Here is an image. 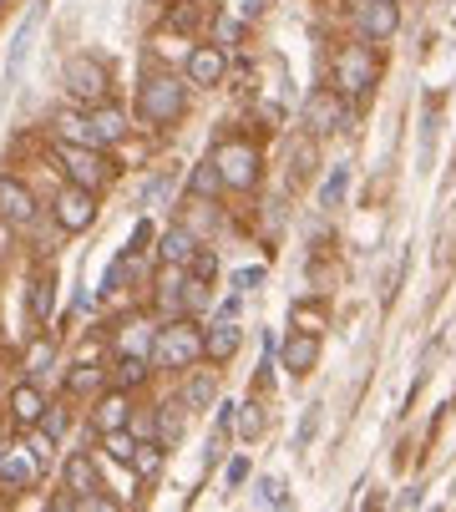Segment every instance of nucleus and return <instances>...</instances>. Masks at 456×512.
<instances>
[{
	"label": "nucleus",
	"instance_id": "obj_1",
	"mask_svg": "<svg viewBox=\"0 0 456 512\" xmlns=\"http://www.w3.org/2000/svg\"><path fill=\"white\" fill-rule=\"evenodd\" d=\"M198 360H203V330L193 320H173L152 335V365H163V371H188Z\"/></svg>",
	"mask_w": 456,
	"mask_h": 512
},
{
	"label": "nucleus",
	"instance_id": "obj_2",
	"mask_svg": "<svg viewBox=\"0 0 456 512\" xmlns=\"http://www.w3.org/2000/svg\"><path fill=\"white\" fill-rule=\"evenodd\" d=\"M183 107H188V92H183L178 77H147L142 92H137V112H142V122H152V127L178 122Z\"/></svg>",
	"mask_w": 456,
	"mask_h": 512
},
{
	"label": "nucleus",
	"instance_id": "obj_3",
	"mask_svg": "<svg viewBox=\"0 0 456 512\" xmlns=\"http://www.w3.org/2000/svg\"><path fill=\"white\" fill-rule=\"evenodd\" d=\"M61 87H66L71 102L97 107V102H107V66L97 56H71L66 71H61Z\"/></svg>",
	"mask_w": 456,
	"mask_h": 512
},
{
	"label": "nucleus",
	"instance_id": "obj_4",
	"mask_svg": "<svg viewBox=\"0 0 456 512\" xmlns=\"http://www.w3.org/2000/svg\"><path fill=\"white\" fill-rule=\"evenodd\" d=\"M213 168H218L223 188H254L259 183V153L249 148V142H239V137L218 142V148H213Z\"/></svg>",
	"mask_w": 456,
	"mask_h": 512
},
{
	"label": "nucleus",
	"instance_id": "obj_5",
	"mask_svg": "<svg viewBox=\"0 0 456 512\" xmlns=\"http://www.w3.org/2000/svg\"><path fill=\"white\" fill-rule=\"evenodd\" d=\"M56 158L66 163V178L76 183V188H102L107 178H112V163L97 153V148H82V142H56Z\"/></svg>",
	"mask_w": 456,
	"mask_h": 512
},
{
	"label": "nucleus",
	"instance_id": "obj_6",
	"mask_svg": "<svg viewBox=\"0 0 456 512\" xmlns=\"http://www.w3.org/2000/svg\"><path fill=\"white\" fill-rule=\"evenodd\" d=\"M370 82H375L370 51H365V46H345V51L335 56V92H340V97H360V92H370Z\"/></svg>",
	"mask_w": 456,
	"mask_h": 512
},
{
	"label": "nucleus",
	"instance_id": "obj_7",
	"mask_svg": "<svg viewBox=\"0 0 456 512\" xmlns=\"http://www.w3.org/2000/svg\"><path fill=\"white\" fill-rule=\"evenodd\" d=\"M51 213H56V229L61 234H82L92 218H97V198H92V188H76L71 183V188L56 193V208Z\"/></svg>",
	"mask_w": 456,
	"mask_h": 512
},
{
	"label": "nucleus",
	"instance_id": "obj_8",
	"mask_svg": "<svg viewBox=\"0 0 456 512\" xmlns=\"http://www.w3.org/2000/svg\"><path fill=\"white\" fill-rule=\"evenodd\" d=\"M350 122V107L340 92H315L310 102H304V127L310 132H340Z\"/></svg>",
	"mask_w": 456,
	"mask_h": 512
},
{
	"label": "nucleus",
	"instance_id": "obj_9",
	"mask_svg": "<svg viewBox=\"0 0 456 512\" xmlns=\"http://www.w3.org/2000/svg\"><path fill=\"white\" fill-rule=\"evenodd\" d=\"M355 21L370 41H391L396 26H401V11H396V0H365V6L355 11Z\"/></svg>",
	"mask_w": 456,
	"mask_h": 512
},
{
	"label": "nucleus",
	"instance_id": "obj_10",
	"mask_svg": "<svg viewBox=\"0 0 456 512\" xmlns=\"http://www.w3.org/2000/svg\"><path fill=\"white\" fill-rule=\"evenodd\" d=\"M315 360H320V340H315L310 330H299V335H289V340L279 345V365H284L289 376H310Z\"/></svg>",
	"mask_w": 456,
	"mask_h": 512
},
{
	"label": "nucleus",
	"instance_id": "obj_11",
	"mask_svg": "<svg viewBox=\"0 0 456 512\" xmlns=\"http://www.w3.org/2000/svg\"><path fill=\"white\" fill-rule=\"evenodd\" d=\"M0 218L16 224V229L36 218V198H31V188L21 178H0Z\"/></svg>",
	"mask_w": 456,
	"mask_h": 512
},
{
	"label": "nucleus",
	"instance_id": "obj_12",
	"mask_svg": "<svg viewBox=\"0 0 456 512\" xmlns=\"http://www.w3.org/2000/svg\"><path fill=\"white\" fill-rule=\"evenodd\" d=\"M223 71H228L223 46H193V56H188V82L193 87H218Z\"/></svg>",
	"mask_w": 456,
	"mask_h": 512
},
{
	"label": "nucleus",
	"instance_id": "obj_13",
	"mask_svg": "<svg viewBox=\"0 0 456 512\" xmlns=\"http://www.w3.org/2000/svg\"><path fill=\"white\" fill-rule=\"evenodd\" d=\"M239 345H244V330H239L234 320H228V315H223V320H218V325L203 335V355H208L213 365L234 360V355H239Z\"/></svg>",
	"mask_w": 456,
	"mask_h": 512
},
{
	"label": "nucleus",
	"instance_id": "obj_14",
	"mask_svg": "<svg viewBox=\"0 0 456 512\" xmlns=\"http://www.w3.org/2000/svg\"><path fill=\"white\" fill-rule=\"evenodd\" d=\"M41 411H46V396H41L31 381H21V386L11 391V421H16L21 431H31V426H41Z\"/></svg>",
	"mask_w": 456,
	"mask_h": 512
},
{
	"label": "nucleus",
	"instance_id": "obj_15",
	"mask_svg": "<svg viewBox=\"0 0 456 512\" xmlns=\"http://www.w3.org/2000/svg\"><path fill=\"white\" fill-rule=\"evenodd\" d=\"M87 122H92L97 148H102V142H122V137H127V112H122V107H112V102H97Z\"/></svg>",
	"mask_w": 456,
	"mask_h": 512
},
{
	"label": "nucleus",
	"instance_id": "obj_16",
	"mask_svg": "<svg viewBox=\"0 0 456 512\" xmlns=\"http://www.w3.org/2000/svg\"><path fill=\"white\" fill-rule=\"evenodd\" d=\"M0 477H6L11 487H31L41 477V462L31 452H21V447H6V452H0Z\"/></svg>",
	"mask_w": 456,
	"mask_h": 512
},
{
	"label": "nucleus",
	"instance_id": "obj_17",
	"mask_svg": "<svg viewBox=\"0 0 456 512\" xmlns=\"http://www.w3.org/2000/svg\"><path fill=\"white\" fill-rule=\"evenodd\" d=\"M66 492H76V497H92V492H102L97 467H92V457H87V452H71V457H66Z\"/></svg>",
	"mask_w": 456,
	"mask_h": 512
},
{
	"label": "nucleus",
	"instance_id": "obj_18",
	"mask_svg": "<svg viewBox=\"0 0 456 512\" xmlns=\"http://www.w3.org/2000/svg\"><path fill=\"white\" fill-rule=\"evenodd\" d=\"M158 254H163V264H183V269H188V259L198 254V234L178 224V229H168V234L158 239Z\"/></svg>",
	"mask_w": 456,
	"mask_h": 512
},
{
	"label": "nucleus",
	"instance_id": "obj_19",
	"mask_svg": "<svg viewBox=\"0 0 456 512\" xmlns=\"http://www.w3.org/2000/svg\"><path fill=\"white\" fill-rule=\"evenodd\" d=\"M127 421H132V406H127L122 391H107V396L97 401V411H92V426H97V431H117V426H127Z\"/></svg>",
	"mask_w": 456,
	"mask_h": 512
},
{
	"label": "nucleus",
	"instance_id": "obj_20",
	"mask_svg": "<svg viewBox=\"0 0 456 512\" xmlns=\"http://www.w3.org/2000/svg\"><path fill=\"white\" fill-rule=\"evenodd\" d=\"M183 264H168L163 269V279H158V305H163V315H183Z\"/></svg>",
	"mask_w": 456,
	"mask_h": 512
},
{
	"label": "nucleus",
	"instance_id": "obj_21",
	"mask_svg": "<svg viewBox=\"0 0 456 512\" xmlns=\"http://www.w3.org/2000/svg\"><path fill=\"white\" fill-rule=\"evenodd\" d=\"M218 401V381H213V371H198L188 386H183V406L188 411H208Z\"/></svg>",
	"mask_w": 456,
	"mask_h": 512
},
{
	"label": "nucleus",
	"instance_id": "obj_22",
	"mask_svg": "<svg viewBox=\"0 0 456 512\" xmlns=\"http://www.w3.org/2000/svg\"><path fill=\"white\" fill-rule=\"evenodd\" d=\"M56 132H61V142H82V148H97L92 122H87V117H76V112H61V117H56Z\"/></svg>",
	"mask_w": 456,
	"mask_h": 512
},
{
	"label": "nucleus",
	"instance_id": "obj_23",
	"mask_svg": "<svg viewBox=\"0 0 456 512\" xmlns=\"http://www.w3.org/2000/svg\"><path fill=\"white\" fill-rule=\"evenodd\" d=\"M51 310H56V279H51V269L31 284V315L36 320H51Z\"/></svg>",
	"mask_w": 456,
	"mask_h": 512
},
{
	"label": "nucleus",
	"instance_id": "obj_24",
	"mask_svg": "<svg viewBox=\"0 0 456 512\" xmlns=\"http://www.w3.org/2000/svg\"><path fill=\"white\" fill-rule=\"evenodd\" d=\"M127 467H137V477H158L163 472V442H137Z\"/></svg>",
	"mask_w": 456,
	"mask_h": 512
},
{
	"label": "nucleus",
	"instance_id": "obj_25",
	"mask_svg": "<svg viewBox=\"0 0 456 512\" xmlns=\"http://www.w3.org/2000/svg\"><path fill=\"white\" fill-rule=\"evenodd\" d=\"M188 188H193V198H213V193L223 188V178H218V168H213V158H203V163L193 168V178H188Z\"/></svg>",
	"mask_w": 456,
	"mask_h": 512
},
{
	"label": "nucleus",
	"instance_id": "obj_26",
	"mask_svg": "<svg viewBox=\"0 0 456 512\" xmlns=\"http://www.w3.org/2000/svg\"><path fill=\"white\" fill-rule=\"evenodd\" d=\"M102 442H107V452H112V462H132V452H137V436L127 431V426H117V431H102Z\"/></svg>",
	"mask_w": 456,
	"mask_h": 512
},
{
	"label": "nucleus",
	"instance_id": "obj_27",
	"mask_svg": "<svg viewBox=\"0 0 456 512\" xmlns=\"http://www.w3.org/2000/svg\"><path fill=\"white\" fill-rule=\"evenodd\" d=\"M345 193H350V168H330V178H325V188H320V203H325V208H340Z\"/></svg>",
	"mask_w": 456,
	"mask_h": 512
},
{
	"label": "nucleus",
	"instance_id": "obj_28",
	"mask_svg": "<svg viewBox=\"0 0 456 512\" xmlns=\"http://www.w3.org/2000/svg\"><path fill=\"white\" fill-rule=\"evenodd\" d=\"M163 416H158V442L163 447H178L183 442V416H178V406H158Z\"/></svg>",
	"mask_w": 456,
	"mask_h": 512
},
{
	"label": "nucleus",
	"instance_id": "obj_29",
	"mask_svg": "<svg viewBox=\"0 0 456 512\" xmlns=\"http://www.w3.org/2000/svg\"><path fill=\"white\" fill-rule=\"evenodd\" d=\"M142 376H147V360L142 355H122L117 360V386H137Z\"/></svg>",
	"mask_w": 456,
	"mask_h": 512
},
{
	"label": "nucleus",
	"instance_id": "obj_30",
	"mask_svg": "<svg viewBox=\"0 0 456 512\" xmlns=\"http://www.w3.org/2000/svg\"><path fill=\"white\" fill-rule=\"evenodd\" d=\"M259 502H264V507H289V487H284V477H264V482H259Z\"/></svg>",
	"mask_w": 456,
	"mask_h": 512
},
{
	"label": "nucleus",
	"instance_id": "obj_31",
	"mask_svg": "<svg viewBox=\"0 0 456 512\" xmlns=\"http://www.w3.org/2000/svg\"><path fill=\"white\" fill-rule=\"evenodd\" d=\"M97 381H102V371H92V365L82 360V365H76V371L66 376V391H92Z\"/></svg>",
	"mask_w": 456,
	"mask_h": 512
},
{
	"label": "nucleus",
	"instance_id": "obj_32",
	"mask_svg": "<svg viewBox=\"0 0 456 512\" xmlns=\"http://www.w3.org/2000/svg\"><path fill=\"white\" fill-rule=\"evenodd\" d=\"M188 269H193V279H213V274H218V259H213L208 249H198V254L188 259Z\"/></svg>",
	"mask_w": 456,
	"mask_h": 512
},
{
	"label": "nucleus",
	"instance_id": "obj_33",
	"mask_svg": "<svg viewBox=\"0 0 456 512\" xmlns=\"http://www.w3.org/2000/svg\"><path fill=\"white\" fill-rule=\"evenodd\" d=\"M51 452H56V436H51V431H46V436L36 431V436H31V457H36V462H51Z\"/></svg>",
	"mask_w": 456,
	"mask_h": 512
},
{
	"label": "nucleus",
	"instance_id": "obj_34",
	"mask_svg": "<svg viewBox=\"0 0 456 512\" xmlns=\"http://www.w3.org/2000/svg\"><path fill=\"white\" fill-rule=\"evenodd\" d=\"M259 284H264V269H239V274H234L239 295H249V289H259Z\"/></svg>",
	"mask_w": 456,
	"mask_h": 512
},
{
	"label": "nucleus",
	"instance_id": "obj_35",
	"mask_svg": "<svg viewBox=\"0 0 456 512\" xmlns=\"http://www.w3.org/2000/svg\"><path fill=\"white\" fill-rule=\"evenodd\" d=\"M234 411H239V431H244V436H259V426H264L259 411H254V406H234Z\"/></svg>",
	"mask_w": 456,
	"mask_h": 512
},
{
	"label": "nucleus",
	"instance_id": "obj_36",
	"mask_svg": "<svg viewBox=\"0 0 456 512\" xmlns=\"http://www.w3.org/2000/svg\"><path fill=\"white\" fill-rule=\"evenodd\" d=\"M46 365H51V345H36V350H31V376H41Z\"/></svg>",
	"mask_w": 456,
	"mask_h": 512
},
{
	"label": "nucleus",
	"instance_id": "obj_37",
	"mask_svg": "<svg viewBox=\"0 0 456 512\" xmlns=\"http://www.w3.org/2000/svg\"><path fill=\"white\" fill-rule=\"evenodd\" d=\"M41 421H46V431H51V436H61V426H66V416H61V411H51V406L41 411Z\"/></svg>",
	"mask_w": 456,
	"mask_h": 512
},
{
	"label": "nucleus",
	"instance_id": "obj_38",
	"mask_svg": "<svg viewBox=\"0 0 456 512\" xmlns=\"http://www.w3.org/2000/svg\"><path fill=\"white\" fill-rule=\"evenodd\" d=\"M147 239H152V224H137V229H132V249H127V254H137Z\"/></svg>",
	"mask_w": 456,
	"mask_h": 512
},
{
	"label": "nucleus",
	"instance_id": "obj_39",
	"mask_svg": "<svg viewBox=\"0 0 456 512\" xmlns=\"http://www.w3.org/2000/svg\"><path fill=\"white\" fill-rule=\"evenodd\" d=\"M391 507H421V487H406V492H401Z\"/></svg>",
	"mask_w": 456,
	"mask_h": 512
},
{
	"label": "nucleus",
	"instance_id": "obj_40",
	"mask_svg": "<svg viewBox=\"0 0 456 512\" xmlns=\"http://www.w3.org/2000/svg\"><path fill=\"white\" fill-rule=\"evenodd\" d=\"M244 477H249V462H244V457H239V462H234V467H228V482H234V487H239V482H244Z\"/></svg>",
	"mask_w": 456,
	"mask_h": 512
},
{
	"label": "nucleus",
	"instance_id": "obj_41",
	"mask_svg": "<svg viewBox=\"0 0 456 512\" xmlns=\"http://www.w3.org/2000/svg\"><path fill=\"white\" fill-rule=\"evenodd\" d=\"M0 452H6V447H0Z\"/></svg>",
	"mask_w": 456,
	"mask_h": 512
}]
</instances>
